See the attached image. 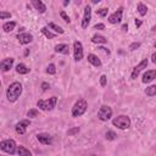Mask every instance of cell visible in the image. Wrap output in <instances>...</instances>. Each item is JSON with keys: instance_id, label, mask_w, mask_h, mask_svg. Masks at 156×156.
Returning a JSON list of instances; mask_svg holds the SVG:
<instances>
[{"instance_id": "obj_10", "label": "cell", "mask_w": 156, "mask_h": 156, "mask_svg": "<svg viewBox=\"0 0 156 156\" xmlns=\"http://www.w3.org/2000/svg\"><path fill=\"white\" fill-rule=\"evenodd\" d=\"M122 15H123V9L120 7L117 11H115L112 15H110V16H109V22H110V23H112V24L121 22V20H122Z\"/></svg>"}, {"instance_id": "obj_30", "label": "cell", "mask_w": 156, "mask_h": 156, "mask_svg": "<svg viewBox=\"0 0 156 156\" xmlns=\"http://www.w3.org/2000/svg\"><path fill=\"white\" fill-rule=\"evenodd\" d=\"M79 131H81L79 127H73V128H71V129L67 131V134L68 135H76V134L79 133Z\"/></svg>"}, {"instance_id": "obj_19", "label": "cell", "mask_w": 156, "mask_h": 156, "mask_svg": "<svg viewBox=\"0 0 156 156\" xmlns=\"http://www.w3.org/2000/svg\"><path fill=\"white\" fill-rule=\"evenodd\" d=\"M91 42L95 43V44H106L107 39L105 38L104 35H100V34H95L91 37Z\"/></svg>"}, {"instance_id": "obj_34", "label": "cell", "mask_w": 156, "mask_h": 156, "mask_svg": "<svg viewBox=\"0 0 156 156\" xmlns=\"http://www.w3.org/2000/svg\"><path fill=\"white\" fill-rule=\"evenodd\" d=\"M11 17V14L10 12H6V11H1L0 12V18L1 20H5V18H10Z\"/></svg>"}, {"instance_id": "obj_43", "label": "cell", "mask_w": 156, "mask_h": 156, "mask_svg": "<svg viewBox=\"0 0 156 156\" xmlns=\"http://www.w3.org/2000/svg\"><path fill=\"white\" fill-rule=\"evenodd\" d=\"M70 4V0H68V1H65V3H63V5H65V6H67Z\"/></svg>"}, {"instance_id": "obj_23", "label": "cell", "mask_w": 156, "mask_h": 156, "mask_svg": "<svg viewBox=\"0 0 156 156\" xmlns=\"http://www.w3.org/2000/svg\"><path fill=\"white\" fill-rule=\"evenodd\" d=\"M137 9H138V12H139L140 16H145L146 12H148V7H146V5H144L143 3H139Z\"/></svg>"}, {"instance_id": "obj_9", "label": "cell", "mask_w": 156, "mask_h": 156, "mask_svg": "<svg viewBox=\"0 0 156 156\" xmlns=\"http://www.w3.org/2000/svg\"><path fill=\"white\" fill-rule=\"evenodd\" d=\"M29 126H31L29 120H22L15 126V129L18 134H24L26 131H27V127H29Z\"/></svg>"}, {"instance_id": "obj_1", "label": "cell", "mask_w": 156, "mask_h": 156, "mask_svg": "<svg viewBox=\"0 0 156 156\" xmlns=\"http://www.w3.org/2000/svg\"><path fill=\"white\" fill-rule=\"evenodd\" d=\"M21 94H22V84L20 82H14V83H11L6 90V98L10 103H15L16 100L20 98Z\"/></svg>"}, {"instance_id": "obj_11", "label": "cell", "mask_w": 156, "mask_h": 156, "mask_svg": "<svg viewBox=\"0 0 156 156\" xmlns=\"http://www.w3.org/2000/svg\"><path fill=\"white\" fill-rule=\"evenodd\" d=\"M91 20V9L90 6H86L84 9V16H83V20H82V28H87L89 22Z\"/></svg>"}, {"instance_id": "obj_31", "label": "cell", "mask_w": 156, "mask_h": 156, "mask_svg": "<svg viewBox=\"0 0 156 156\" xmlns=\"http://www.w3.org/2000/svg\"><path fill=\"white\" fill-rule=\"evenodd\" d=\"M107 12H109V9H106V7H103V9H99V10H96V14L99 16H101V17L107 16Z\"/></svg>"}, {"instance_id": "obj_15", "label": "cell", "mask_w": 156, "mask_h": 156, "mask_svg": "<svg viewBox=\"0 0 156 156\" xmlns=\"http://www.w3.org/2000/svg\"><path fill=\"white\" fill-rule=\"evenodd\" d=\"M37 139L39 140V143H42L44 145H50L52 143L51 135H49L48 133H39L38 135H37Z\"/></svg>"}, {"instance_id": "obj_35", "label": "cell", "mask_w": 156, "mask_h": 156, "mask_svg": "<svg viewBox=\"0 0 156 156\" xmlns=\"http://www.w3.org/2000/svg\"><path fill=\"white\" fill-rule=\"evenodd\" d=\"M106 83H107V77H106L105 75H103L101 77H100V86H101V87H105Z\"/></svg>"}, {"instance_id": "obj_2", "label": "cell", "mask_w": 156, "mask_h": 156, "mask_svg": "<svg viewBox=\"0 0 156 156\" xmlns=\"http://www.w3.org/2000/svg\"><path fill=\"white\" fill-rule=\"evenodd\" d=\"M58 103V98L56 96H51L48 100H38L37 101V106H38L43 111H51L54 110V107L56 106Z\"/></svg>"}, {"instance_id": "obj_42", "label": "cell", "mask_w": 156, "mask_h": 156, "mask_svg": "<svg viewBox=\"0 0 156 156\" xmlns=\"http://www.w3.org/2000/svg\"><path fill=\"white\" fill-rule=\"evenodd\" d=\"M28 54H29V50H28V49H27V50L24 51V55H26V56H27V55H28Z\"/></svg>"}, {"instance_id": "obj_17", "label": "cell", "mask_w": 156, "mask_h": 156, "mask_svg": "<svg viewBox=\"0 0 156 156\" xmlns=\"http://www.w3.org/2000/svg\"><path fill=\"white\" fill-rule=\"evenodd\" d=\"M55 51L63 54V55H68L70 54V48H68L67 44H58L56 47H55Z\"/></svg>"}, {"instance_id": "obj_26", "label": "cell", "mask_w": 156, "mask_h": 156, "mask_svg": "<svg viewBox=\"0 0 156 156\" xmlns=\"http://www.w3.org/2000/svg\"><path fill=\"white\" fill-rule=\"evenodd\" d=\"M105 138H106L107 140H115V139L117 138V134H116L114 131H107V132L105 133Z\"/></svg>"}, {"instance_id": "obj_5", "label": "cell", "mask_w": 156, "mask_h": 156, "mask_svg": "<svg viewBox=\"0 0 156 156\" xmlns=\"http://www.w3.org/2000/svg\"><path fill=\"white\" fill-rule=\"evenodd\" d=\"M0 149L4 152H7L10 155H14L17 151V145L15 143V140L12 139H7V140H3L0 143Z\"/></svg>"}, {"instance_id": "obj_4", "label": "cell", "mask_w": 156, "mask_h": 156, "mask_svg": "<svg viewBox=\"0 0 156 156\" xmlns=\"http://www.w3.org/2000/svg\"><path fill=\"white\" fill-rule=\"evenodd\" d=\"M112 124L116 126L117 128H120V129H127V128L131 127V118L126 115H121V116L114 118Z\"/></svg>"}, {"instance_id": "obj_24", "label": "cell", "mask_w": 156, "mask_h": 156, "mask_svg": "<svg viewBox=\"0 0 156 156\" xmlns=\"http://www.w3.org/2000/svg\"><path fill=\"white\" fill-rule=\"evenodd\" d=\"M145 94L149 96H155L156 95V86H150L145 89Z\"/></svg>"}, {"instance_id": "obj_39", "label": "cell", "mask_w": 156, "mask_h": 156, "mask_svg": "<svg viewBox=\"0 0 156 156\" xmlns=\"http://www.w3.org/2000/svg\"><path fill=\"white\" fill-rule=\"evenodd\" d=\"M151 61H152L154 63H156V52H154V54L151 55Z\"/></svg>"}, {"instance_id": "obj_20", "label": "cell", "mask_w": 156, "mask_h": 156, "mask_svg": "<svg viewBox=\"0 0 156 156\" xmlns=\"http://www.w3.org/2000/svg\"><path fill=\"white\" fill-rule=\"evenodd\" d=\"M17 154H18V156H32V152L23 145L17 146Z\"/></svg>"}, {"instance_id": "obj_33", "label": "cell", "mask_w": 156, "mask_h": 156, "mask_svg": "<svg viewBox=\"0 0 156 156\" xmlns=\"http://www.w3.org/2000/svg\"><path fill=\"white\" fill-rule=\"evenodd\" d=\"M60 16L63 18V21H65V22H67V23H70L71 22V20H70V17L67 16V14L65 12V11H61L60 12Z\"/></svg>"}, {"instance_id": "obj_7", "label": "cell", "mask_w": 156, "mask_h": 156, "mask_svg": "<svg viewBox=\"0 0 156 156\" xmlns=\"http://www.w3.org/2000/svg\"><path fill=\"white\" fill-rule=\"evenodd\" d=\"M73 55H75L76 61H81L83 59V45H82L81 42L73 43Z\"/></svg>"}, {"instance_id": "obj_22", "label": "cell", "mask_w": 156, "mask_h": 156, "mask_svg": "<svg viewBox=\"0 0 156 156\" xmlns=\"http://www.w3.org/2000/svg\"><path fill=\"white\" fill-rule=\"evenodd\" d=\"M15 27H16V22L11 21V22H6V23H4V26H3V29H4V32L9 33V32L14 31V29H15Z\"/></svg>"}, {"instance_id": "obj_6", "label": "cell", "mask_w": 156, "mask_h": 156, "mask_svg": "<svg viewBox=\"0 0 156 156\" xmlns=\"http://www.w3.org/2000/svg\"><path fill=\"white\" fill-rule=\"evenodd\" d=\"M112 117V109L110 106H106V105H103L101 107H100L99 112H98V118L100 121H109L110 118Z\"/></svg>"}, {"instance_id": "obj_16", "label": "cell", "mask_w": 156, "mask_h": 156, "mask_svg": "<svg viewBox=\"0 0 156 156\" xmlns=\"http://www.w3.org/2000/svg\"><path fill=\"white\" fill-rule=\"evenodd\" d=\"M32 5L35 7V10H38L40 14H44L47 11V6H45V4L43 1H40V0H33Z\"/></svg>"}, {"instance_id": "obj_21", "label": "cell", "mask_w": 156, "mask_h": 156, "mask_svg": "<svg viewBox=\"0 0 156 156\" xmlns=\"http://www.w3.org/2000/svg\"><path fill=\"white\" fill-rule=\"evenodd\" d=\"M16 72L20 73V75H27V73L29 72V68L27 67L24 63H18L16 66Z\"/></svg>"}, {"instance_id": "obj_14", "label": "cell", "mask_w": 156, "mask_h": 156, "mask_svg": "<svg viewBox=\"0 0 156 156\" xmlns=\"http://www.w3.org/2000/svg\"><path fill=\"white\" fill-rule=\"evenodd\" d=\"M156 78V70H149L143 75V83H150Z\"/></svg>"}, {"instance_id": "obj_3", "label": "cell", "mask_w": 156, "mask_h": 156, "mask_svg": "<svg viewBox=\"0 0 156 156\" xmlns=\"http://www.w3.org/2000/svg\"><path fill=\"white\" fill-rule=\"evenodd\" d=\"M88 109V104L84 99H79L78 101H76V104L72 107V116L73 117H79L83 114H86Z\"/></svg>"}, {"instance_id": "obj_18", "label": "cell", "mask_w": 156, "mask_h": 156, "mask_svg": "<svg viewBox=\"0 0 156 156\" xmlns=\"http://www.w3.org/2000/svg\"><path fill=\"white\" fill-rule=\"evenodd\" d=\"M88 61L93 66H95V67H100V66H101V61H100V59L96 56V55H94V54H89L88 55Z\"/></svg>"}, {"instance_id": "obj_40", "label": "cell", "mask_w": 156, "mask_h": 156, "mask_svg": "<svg viewBox=\"0 0 156 156\" xmlns=\"http://www.w3.org/2000/svg\"><path fill=\"white\" fill-rule=\"evenodd\" d=\"M122 29H123V31L126 32V31L128 29V26H127V24H123V26H122Z\"/></svg>"}, {"instance_id": "obj_41", "label": "cell", "mask_w": 156, "mask_h": 156, "mask_svg": "<svg viewBox=\"0 0 156 156\" xmlns=\"http://www.w3.org/2000/svg\"><path fill=\"white\" fill-rule=\"evenodd\" d=\"M100 49H101V50H104V51H105L106 54H110V50H107L106 48H100Z\"/></svg>"}, {"instance_id": "obj_13", "label": "cell", "mask_w": 156, "mask_h": 156, "mask_svg": "<svg viewBox=\"0 0 156 156\" xmlns=\"http://www.w3.org/2000/svg\"><path fill=\"white\" fill-rule=\"evenodd\" d=\"M14 61H15V59H12V58L4 59V60L1 61V63H0V68H1V71H3V72H7L12 67Z\"/></svg>"}, {"instance_id": "obj_28", "label": "cell", "mask_w": 156, "mask_h": 156, "mask_svg": "<svg viewBox=\"0 0 156 156\" xmlns=\"http://www.w3.org/2000/svg\"><path fill=\"white\" fill-rule=\"evenodd\" d=\"M27 116L29 118H34V117H38V110L37 109H31L28 112H27Z\"/></svg>"}, {"instance_id": "obj_32", "label": "cell", "mask_w": 156, "mask_h": 156, "mask_svg": "<svg viewBox=\"0 0 156 156\" xmlns=\"http://www.w3.org/2000/svg\"><path fill=\"white\" fill-rule=\"evenodd\" d=\"M139 47H140V43H139V42L132 43V44L129 45V50H131V51H134V50H137V49H138Z\"/></svg>"}, {"instance_id": "obj_12", "label": "cell", "mask_w": 156, "mask_h": 156, "mask_svg": "<svg viewBox=\"0 0 156 156\" xmlns=\"http://www.w3.org/2000/svg\"><path fill=\"white\" fill-rule=\"evenodd\" d=\"M17 39L20 42V44L26 45V44H29L33 40V35L31 33H21L17 35Z\"/></svg>"}, {"instance_id": "obj_27", "label": "cell", "mask_w": 156, "mask_h": 156, "mask_svg": "<svg viewBox=\"0 0 156 156\" xmlns=\"http://www.w3.org/2000/svg\"><path fill=\"white\" fill-rule=\"evenodd\" d=\"M42 33H43L45 37H47L48 39H52L54 37H55V34H54V33H51V32L47 28V27H43V28H42Z\"/></svg>"}, {"instance_id": "obj_29", "label": "cell", "mask_w": 156, "mask_h": 156, "mask_svg": "<svg viewBox=\"0 0 156 156\" xmlns=\"http://www.w3.org/2000/svg\"><path fill=\"white\" fill-rule=\"evenodd\" d=\"M47 73H49V75H55V73H56V66H55L54 63H50L47 68Z\"/></svg>"}, {"instance_id": "obj_37", "label": "cell", "mask_w": 156, "mask_h": 156, "mask_svg": "<svg viewBox=\"0 0 156 156\" xmlns=\"http://www.w3.org/2000/svg\"><path fill=\"white\" fill-rule=\"evenodd\" d=\"M50 88V86H49V83H47V82H43L42 83V89L45 91V90H48Z\"/></svg>"}, {"instance_id": "obj_45", "label": "cell", "mask_w": 156, "mask_h": 156, "mask_svg": "<svg viewBox=\"0 0 156 156\" xmlns=\"http://www.w3.org/2000/svg\"><path fill=\"white\" fill-rule=\"evenodd\" d=\"M152 31H156V26H154V27H152Z\"/></svg>"}, {"instance_id": "obj_36", "label": "cell", "mask_w": 156, "mask_h": 156, "mask_svg": "<svg viewBox=\"0 0 156 156\" xmlns=\"http://www.w3.org/2000/svg\"><path fill=\"white\" fill-rule=\"evenodd\" d=\"M94 29H98V31H103L105 29V24L104 23H98L94 26Z\"/></svg>"}, {"instance_id": "obj_46", "label": "cell", "mask_w": 156, "mask_h": 156, "mask_svg": "<svg viewBox=\"0 0 156 156\" xmlns=\"http://www.w3.org/2000/svg\"><path fill=\"white\" fill-rule=\"evenodd\" d=\"M154 47H155V48H156V42H155V44H154Z\"/></svg>"}, {"instance_id": "obj_8", "label": "cell", "mask_w": 156, "mask_h": 156, "mask_svg": "<svg viewBox=\"0 0 156 156\" xmlns=\"http://www.w3.org/2000/svg\"><path fill=\"white\" fill-rule=\"evenodd\" d=\"M146 66H148V59H145V60H143L142 62H139L138 65H137L134 68H133V71H132V75H131V78L132 79H135L137 77L139 76V73L144 70V68H146Z\"/></svg>"}, {"instance_id": "obj_44", "label": "cell", "mask_w": 156, "mask_h": 156, "mask_svg": "<svg viewBox=\"0 0 156 156\" xmlns=\"http://www.w3.org/2000/svg\"><path fill=\"white\" fill-rule=\"evenodd\" d=\"M93 3L94 4H98V3H100V0H93Z\"/></svg>"}, {"instance_id": "obj_38", "label": "cell", "mask_w": 156, "mask_h": 156, "mask_svg": "<svg viewBox=\"0 0 156 156\" xmlns=\"http://www.w3.org/2000/svg\"><path fill=\"white\" fill-rule=\"evenodd\" d=\"M135 26H137V28H139V27L142 26V21H140V20H138V18L135 20Z\"/></svg>"}, {"instance_id": "obj_25", "label": "cell", "mask_w": 156, "mask_h": 156, "mask_svg": "<svg viewBox=\"0 0 156 156\" xmlns=\"http://www.w3.org/2000/svg\"><path fill=\"white\" fill-rule=\"evenodd\" d=\"M49 28H51V29H54L55 32H56V33H60V34H62L63 32H65V31H63L62 28H61V27L60 26H58L56 23H54V22H50L49 23Z\"/></svg>"}]
</instances>
